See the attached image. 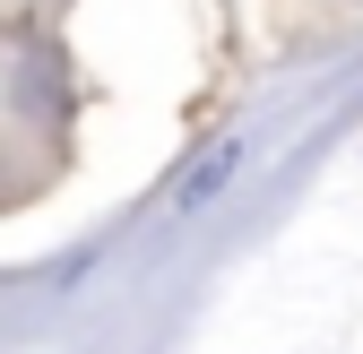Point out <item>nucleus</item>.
Wrapping results in <instances>:
<instances>
[]
</instances>
